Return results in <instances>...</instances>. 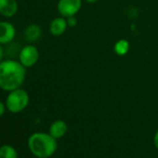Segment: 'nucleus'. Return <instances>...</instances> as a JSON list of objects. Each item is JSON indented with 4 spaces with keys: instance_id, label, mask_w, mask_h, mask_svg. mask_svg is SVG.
<instances>
[{
    "instance_id": "obj_1",
    "label": "nucleus",
    "mask_w": 158,
    "mask_h": 158,
    "mask_svg": "<svg viewBox=\"0 0 158 158\" xmlns=\"http://www.w3.org/2000/svg\"><path fill=\"white\" fill-rule=\"evenodd\" d=\"M26 69L19 60H3L0 62V89L10 92L21 88L26 77Z\"/></svg>"
},
{
    "instance_id": "obj_2",
    "label": "nucleus",
    "mask_w": 158,
    "mask_h": 158,
    "mask_svg": "<svg viewBox=\"0 0 158 158\" xmlns=\"http://www.w3.org/2000/svg\"><path fill=\"white\" fill-rule=\"evenodd\" d=\"M28 147L35 156L38 158H48L55 153L58 144L56 139L49 133L36 132L29 137Z\"/></svg>"
},
{
    "instance_id": "obj_3",
    "label": "nucleus",
    "mask_w": 158,
    "mask_h": 158,
    "mask_svg": "<svg viewBox=\"0 0 158 158\" xmlns=\"http://www.w3.org/2000/svg\"><path fill=\"white\" fill-rule=\"evenodd\" d=\"M30 98L26 90L22 88L10 91L6 99L7 109L13 114H18L23 112L29 104Z\"/></svg>"
},
{
    "instance_id": "obj_4",
    "label": "nucleus",
    "mask_w": 158,
    "mask_h": 158,
    "mask_svg": "<svg viewBox=\"0 0 158 158\" xmlns=\"http://www.w3.org/2000/svg\"><path fill=\"white\" fill-rule=\"evenodd\" d=\"M39 60V50L34 45L23 47L19 53V61L25 67L30 68L36 64Z\"/></svg>"
},
{
    "instance_id": "obj_5",
    "label": "nucleus",
    "mask_w": 158,
    "mask_h": 158,
    "mask_svg": "<svg viewBox=\"0 0 158 158\" xmlns=\"http://www.w3.org/2000/svg\"><path fill=\"white\" fill-rule=\"evenodd\" d=\"M82 0H59L57 4V10L59 14L64 18L75 16L81 10Z\"/></svg>"
},
{
    "instance_id": "obj_6",
    "label": "nucleus",
    "mask_w": 158,
    "mask_h": 158,
    "mask_svg": "<svg viewBox=\"0 0 158 158\" xmlns=\"http://www.w3.org/2000/svg\"><path fill=\"white\" fill-rule=\"evenodd\" d=\"M16 36V28L9 21H0V44L8 45Z\"/></svg>"
},
{
    "instance_id": "obj_7",
    "label": "nucleus",
    "mask_w": 158,
    "mask_h": 158,
    "mask_svg": "<svg viewBox=\"0 0 158 158\" xmlns=\"http://www.w3.org/2000/svg\"><path fill=\"white\" fill-rule=\"evenodd\" d=\"M18 11L17 0H0V14L5 18H12Z\"/></svg>"
},
{
    "instance_id": "obj_8",
    "label": "nucleus",
    "mask_w": 158,
    "mask_h": 158,
    "mask_svg": "<svg viewBox=\"0 0 158 158\" xmlns=\"http://www.w3.org/2000/svg\"><path fill=\"white\" fill-rule=\"evenodd\" d=\"M68 24L66 18L60 16L53 19L49 23V33L54 36H60L63 35L67 30Z\"/></svg>"
},
{
    "instance_id": "obj_9",
    "label": "nucleus",
    "mask_w": 158,
    "mask_h": 158,
    "mask_svg": "<svg viewBox=\"0 0 158 158\" xmlns=\"http://www.w3.org/2000/svg\"><path fill=\"white\" fill-rule=\"evenodd\" d=\"M42 35V29L36 23L29 24L23 32V36L26 41L28 42H35L37 41Z\"/></svg>"
},
{
    "instance_id": "obj_10",
    "label": "nucleus",
    "mask_w": 158,
    "mask_h": 158,
    "mask_svg": "<svg viewBox=\"0 0 158 158\" xmlns=\"http://www.w3.org/2000/svg\"><path fill=\"white\" fill-rule=\"evenodd\" d=\"M68 131V126L63 120H56L49 127V134L57 139L62 138Z\"/></svg>"
},
{
    "instance_id": "obj_11",
    "label": "nucleus",
    "mask_w": 158,
    "mask_h": 158,
    "mask_svg": "<svg viewBox=\"0 0 158 158\" xmlns=\"http://www.w3.org/2000/svg\"><path fill=\"white\" fill-rule=\"evenodd\" d=\"M128 50H129V42L125 38L118 40L114 44V51L118 56H125L128 52Z\"/></svg>"
},
{
    "instance_id": "obj_12",
    "label": "nucleus",
    "mask_w": 158,
    "mask_h": 158,
    "mask_svg": "<svg viewBox=\"0 0 158 158\" xmlns=\"http://www.w3.org/2000/svg\"><path fill=\"white\" fill-rule=\"evenodd\" d=\"M0 158H18L17 151L11 145H2L0 147Z\"/></svg>"
},
{
    "instance_id": "obj_13",
    "label": "nucleus",
    "mask_w": 158,
    "mask_h": 158,
    "mask_svg": "<svg viewBox=\"0 0 158 158\" xmlns=\"http://www.w3.org/2000/svg\"><path fill=\"white\" fill-rule=\"evenodd\" d=\"M66 21H67L68 27H74L77 24V20H76L75 16L68 17V18H66Z\"/></svg>"
},
{
    "instance_id": "obj_14",
    "label": "nucleus",
    "mask_w": 158,
    "mask_h": 158,
    "mask_svg": "<svg viewBox=\"0 0 158 158\" xmlns=\"http://www.w3.org/2000/svg\"><path fill=\"white\" fill-rule=\"evenodd\" d=\"M6 109H7V107H6V103H4L3 102L0 101V117H1V116L5 114Z\"/></svg>"
},
{
    "instance_id": "obj_15",
    "label": "nucleus",
    "mask_w": 158,
    "mask_h": 158,
    "mask_svg": "<svg viewBox=\"0 0 158 158\" xmlns=\"http://www.w3.org/2000/svg\"><path fill=\"white\" fill-rule=\"evenodd\" d=\"M4 60V48L3 46L0 44V62Z\"/></svg>"
},
{
    "instance_id": "obj_16",
    "label": "nucleus",
    "mask_w": 158,
    "mask_h": 158,
    "mask_svg": "<svg viewBox=\"0 0 158 158\" xmlns=\"http://www.w3.org/2000/svg\"><path fill=\"white\" fill-rule=\"evenodd\" d=\"M153 142H154V145H155L156 149L158 150V130H157V132H156V133H155V135H154Z\"/></svg>"
},
{
    "instance_id": "obj_17",
    "label": "nucleus",
    "mask_w": 158,
    "mask_h": 158,
    "mask_svg": "<svg viewBox=\"0 0 158 158\" xmlns=\"http://www.w3.org/2000/svg\"><path fill=\"white\" fill-rule=\"evenodd\" d=\"M86 1L89 4H93V3H96L98 0H86Z\"/></svg>"
}]
</instances>
